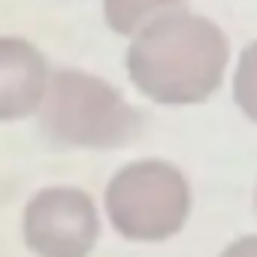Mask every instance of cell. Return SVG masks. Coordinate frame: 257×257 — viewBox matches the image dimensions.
Wrapping results in <instances>:
<instances>
[{
	"label": "cell",
	"mask_w": 257,
	"mask_h": 257,
	"mask_svg": "<svg viewBox=\"0 0 257 257\" xmlns=\"http://www.w3.org/2000/svg\"><path fill=\"white\" fill-rule=\"evenodd\" d=\"M233 64L224 28L188 7L167 13L127 40L124 73L134 91L167 109L203 106L227 82Z\"/></svg>",
	"instance_id": "cell-1"
},
{
	"label": "cell",
	"mask_w": 257,
	"mask_h": 257,
	"mask_svg": "<svg viewBox=\"0 0 257 257\" xmlns=\"http://www.w3.org/2000/svg\"><path fill=\"white\" fill-rule=\"evenodd\" d=\"M40 134L61 152H118L143 134V112L109 79L61 67L52 70L37 112Z\"/></svg>",
	"instance_id": "cell-2"
},
{
	"label": "cell",
	"mask_w": 257,
	"mask_h": 257,
	"mask_svg": "<svg viewBox=\"0 0 257 257\" xmlns=\"http://www.w3.org/2000/svg\"><path fill=\"white\" fill-rule=\"evenodd\" d=\"M100 206L118 239L131 245H164L188 227L194 185L167 158H137L109 176Z\"/></svg>",
	"instance_id": "cell-3"
},
{
	"label": "cell",
	"mask_w": 257,
	"mask_h": 257,
	"mask_svg": "<svg viewBox=\"0 0 257 257\" xmlns=\"http://www.w3.org/2000/svg\"><path fill=\"white\" fill-rule=\"evenodd\" d=\"M103 221V206L85 188L46 185L22 209V242L34 257H91Z\"/></svg>",
	"instance_id": "cell-4"
},
{
	"label": "cell",
	"mask_w": 257,
	"mask_h": 257,
	"mask_svg": "<svg viewBox=\"0 0 257 257\" xmlns=\"http://www.w3.org/2000/svg\"><path fill=\"white\" fill-rule=\"evenodd\" d=\"M52 67L40 46L19 34H0V124L37 118Z\"/></svg>",
	"instance_id": "cell-5"
},
{
	"label": "cell",
	"mask_w": 257,
	"mask_h": 257,
	"mask_svg": "<svg viewBox=\"0 0 257 257\" xmlns=\"http://www.w3.org/2000/svg\"><path fill=\"white\" fill-rule=\"evenodd\" d=\"M185 0H100L103 22L112 34L131 40L146 31L152 22L164 19L173 10H182Z\"/></svg>",
	"instance_id": "cell-6"
},
{
	"label": "cell",
	"mask_w": 257,
	"mask_h": 257,
	"mask_svg": "<svg viewBox=\"0 0 257 257\" xmlns=\"http://www.w3.org/2000/svg\"><path fill=\"white\" fill-rule=\"evenodd\" d=\"M230 97L239 115L257 127V40H248L230 67Z\"/></svg>",
	"instance_id": "cell-7"
},
{
	"label": "cell",
	"mask_w": 257,
	"mask_h": 257,
	"mask_svg": "<svg viewBox=\"0 0 257 257\" xmlns=\"http://www.w3.org/2000/svg\"><path fill=\"white\" fill-rule=\"evenodd\" d=\"M215 257H257V233L233 236Z\"/></svg>",
	"instance_id": "cell-8"
},
{
	"label": "cell",
	"mask_w": 257,
	"mask_h": 257,
	"mask_svg": "<svg viewBox=\"0 0 257 257\" xmlns=\"http://www.w3.org/2000/svg\"><path fill=\"white\" fill-rule=\"evenodd\" d=\"M254 212H257V179H254Z\"/></svg>",
	"instance_id": "cell-9"
}]
</instances>
